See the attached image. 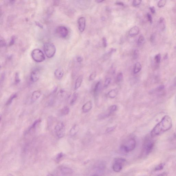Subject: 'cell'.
Returning a JSON list of instances; mask_svg holds the SVG:
<instances>
[{
    "label": "cell",
    "instance_id": "cell-43",
    "mask_svg": "<svg viewBox=\"0 0 176 176\" xmlns=\"http://www.w3.org/2000/svg\"><path fill=\"white\" fill-rule=\"evenodd\" d=\"M77 60L78 62L80 63V62H81L83 61V59L81 57V56H78V57H77Z\"/></svg>",
    "mask_w": 176,
    "mask_h": 176
},
{
    "label": "cell",
    "instance_id": "cell-48",
    "mask_svg": "<svg viewBox=\"0 0 176 176\" xmlns=\"http://www.w3.org/2000/svg\"><path fill=\"white\" fill-rule=\"evenodd\" d=\"M167 55H165V57L164 58V59H167Z\"/></svg>",
    "mask_w": 176,
    "mask_h": 176
},
{
    "label": "cell",
    "instance_id": "cell-22",
    "mask_svg": "<svg viewBox=\"0 0 176 176\" xmlns=\"http://www.w3.org/2000/svg\"><path fill=\"white\" fill-rule=\"evenodd\" d=\"M70 111L69 107L66 106L64 107L61 110V113L63 116L67 115L69 113Z\"/></svg>",
    "mask_w": 176,
    "mask_h": 176
},
{
    "label": "cell",
    "instance_id": "cell-27",
    "mask_svg": "<svg viewBox=\"0 0 176 176\" xmlns=\"http://www.w3.org/2000/svg\"><path fill=\"white\" fill-rule=\"evenodd\" d=\"M154 61L157 64L160 63L161 60V55L160 53L157 54L155 55L154 58Z\"/></svg>",
    "mask_w": 176,
    "mask_h": 176
},
{
    "label": "cell",
    "instance_id": "cell-2",
    "mask_svg": "<svg viewBox=\"0 0 176 176\" xmlns=\"http://www.w3.org/2000/svg\"><path fill=\"white\" fill-rule=\"evenodd\" d=\"M43 49L45 55L48 58L53 57L56 52L55 46L51 42H46L45 43Z\"/></svg>",
    "mask_w": 176,
    "mask_h": 176
},
{
    "label": "cell",
    "instance_id": "cell-15",
    "mask_svg": "<svg viewBox=\"0 0 176 176\" xmlns=\"http://www.w3.org/2000/svg\"><path fill=\"white\" fill-rule=\"evenodd\" d=\"M118 91L117 88L112 89L108 92L107 96L110 99H113L116 97L118 95Z\"/></svg>",
    "mask_w": 176,
    "mask_h": 176
},
{
    "label": "cell",
    "instance_id": "cell-16",
    "mask_svg": "<svg viewBox=\"0 0 176 176\" xmlns=\"http://www.w3.org/2000/svg\"><path fill=\"white\" fill-rule=\"evenodd\" d=\"M83 80V76L82 75H80L78 77L75 81V90H77L81 86Z\"/></svg>",
    "mask_w": 176,
    "mask_h": 176
},
{
    "label": "cell",
    "instance_id": "cell-47",
    "mask_svg": "<svg viewBox=\"0 0 176 176\" xmlns=\"http://www.w3.org/2000/svg\"><path fill=\"white\" fill-rule=\"evenodd\" d=\"M104 1V0H95V1L97 3H101Z\"/></svg>",
    "mask_w": 176,
    "mask_h": 176
},
{
    "label": "cell",
    "instance_id": "cell-4",
    "mask_svg": "<svg viewBox=\"0 0 176 176\" xmlns=\"http://www.w3.org/2000/svg\"><path fill=\"white\" fill-rule=\"evenodd\" d=\"M65 126L62 122H59L55 126L54 128L55 133L58 138H61L63 137L65 134Z\"/></svg>",
    "mask_w": 176,
    "mask_h": 176
},
{
    "label": "cell",
    "instance_id": "cell-14",
    "mask_svg": "<svg viewBox=\"0 0 176 176\" xmlns=\"http://www.w3.org/2000/svg\"><path fill=\"white\" fill-rule=\"evenodd\" d=\"M54 74L55 77L57 79L60 80L62 79L63 76V71L61 68H58L55 71Z\"/></svg>",
    "mask_w": 176,
    "mask_h": 176
},
{
    "label": "cell",
    "instance_id": "cell-9",
    "mask_svg": "<svg viewBox=\"0 0 176 176\" xmlns=\"http://www.w3.org/2000/svg\"><path fill=\"white\" fill-rule=\"evenodd\" d=\"M40 72L39 69L36 68L32 71L30 74V79L33 82L38 81L40 77Z\"/></svg>",
    "mask_w": 176,
    "mask_h": 176
},
{
    "label": "cell",
    "instance_id": "cell-39",
    "mask_svg": "<svg viewBox=\"0 0 176 176\" xmlns=\"http://www.w3.org/2000/svg\"><path fill=\"white\" fill-rule=\"evenodd\" d=\"M147 18L148 21L151 23H152V18L151 15L150 14L148 13L147 14Z\"/></svg>",
    "mask_w": 176,
    "mask_h": 176
},
{
    "label": "cell",
    "instance_id": "cell-49",
    "mask_svg": "<svg viewBox=\"0 0 176 176\" xmlns=\"http://www.w3.org/2000/svg\"><path fill=\"white\" fill-rule=\"evenodd\" d=\"M7 176H13V175H12V174H8V175H7Z\"/></svg>",
    "mask_w": 176,
    "mask_h": 176
},
{
    "label": "cell",
    "instance_id": "cell-17",
    "mask_svg": "<svg viewBox=\"0 0 176 176\" xmlns=\"http://www.w3.org/2000/svg\"><path fill=\"white\" fill-rule=\"evenodd\" d=\"M79 127L77 125H74L72 127L70 131V134L71 136H74L79 131Z\"/></svg>",
    "mask_w": 176,
    "mask_h": 176
},
{
    "label": "cell",
    "instance_id": "cell-40",
    "mask_svg": "<svg viewBox=\"0 0 176 176\" xmlns=\"http://www.w3.org/2000/svg\"><path fill=\"white\" fill-rule=\"evenodd\" d=\"M15 39H16V38L14 36H12L9 45H13L14 44V42H15Z\"/></svg>",
    "mask_w": 176,
    "mask_h": 176
},
{
    "label": "cell",
    "instance_id": "cell-7",
    "mask_svg": "<svg viewBox=\"0 0 176 176\" xmlns=\"http://www.w3.org/2000/svg\"><path fill=\"white\" fill-rule=\"evenodd\" d=\"M126 160L122 158H117L114 160V164L113 166V170L116 172H118L122 170V165L125 162Z\"/></svg>",
    "mask_w": 176,
    "mask_h": 176
},
{
    "label": "cell",
    "instance_id": "cell-33",
    "mask_svg": "<svg viewBox=\"0 0 176 176\" xmlns=\"http://www.w3.org/2000/svg\"><path fill=\"white\" fill-rule=\"evenodd\" d=\"M96 77V73L95 72H93L89 77V80L90 81L94 80Z\"/></svg>",
    "mask_w": 176,
    "mask_h": 176
},
{
    "label": "cell",
    "instance_id": "cell-12",
    "mask_svg": "<svg viewBox=\"0 0 176 176\" xmlns=\"http://www.w3.org/2000/svg\"><path fill=\"white\" fill-rule=\"evenodd\" d=\"M140 32L139 28L137 26L133 27L129 30V35L131 37H133L137 35Z\"/></svg>",
    "mask_w": 176,
    "mask_h": 176
},
{
    "label": "cell",
    "instance_id": "cell-24",
    "mask_svg": "<svg viewBox=\"0 0 176 176\" xmlns=\"http://www.w3.org/2000/svg\"><path fill=\"white\" fill-rule=\"evenodd\" d=\"M117 109V106L116 105H113L110 106L108 109V113L109 115L110 116V115H112L113 113L116 111Z\"/></svg>",
    "mask_w": 176,
    "mask_h": 176
},
{
    "label": "cell",
    "instance_id": "cell-19",
    "mask_svg": "<svg viewBox=\"0 0 176 176\" xmlns=\"http://www.w3.org/2000/svg\"><path fill=\"white\" fill-rule=\"evenodd\" d=\"M142 68L141 64L139 62H137L135 63L134 68V74L138 73L140 72Z\"/></svg>",
    "mask_w": 176,
    "mask_h": 176
},
{
    "label": "cell",
    "instance_id": "cell-45",
    "mask_svg": "<svg viewBox=\"0 0 176 176\" xmlns=\"http://www.w3.org/2000/svg\"><path fill=\"white\" fill-rule=\"evenodd\" d=\"M36 25H37V26L39 27H40V28H43L42 25H41V24H40L39 23V22H36Z\"/></svg>",
    "mask_w": 176,
    "mask_h": 176
},
{
    "label": "cell",
    "instance_id": "cell-36",
    "mask_svg": "<svg viewBox=\"0 0 176 176\" xmlns=\"http://www.w3.org/2000/svg\"><path fill=\"white\" fill-rule=\"evenodd\" d=\"M142 1L140 0H135L132 2V5L134 7H136L140 5Z\"/></svg>",
    "mask_w": 176,
    "mask_h": 176
},
{
    "label": "cell",
    "instance_id": "cell-29",
    "mask_svg": "<svg viewBox=\"0 0 176 176\" xmlns=\"http://www.w3.org/2000/svg\"><path fill=\"white\" fill-rule=\"evenodd\" d=\"M123 75L122 73L120 72L117 75V77L116 81L118 83H119L122 81L123 79Z\"/></svg>",
    "mask_w": 176,
    "mask_h": 176
},
{
    "label": "cell",
    "instance_id": "cell-32",
    "mask_svg": "<svg viewBox=\"0 0 176 176\" xmlns=\"http://www.w3.org/2000/svg\"><path fill=\"white\" fill-rule=\"evenodd\" d=\"M111 81H112V79L110 78H107L106 79L105 83H104V88H107L108 86L111 82Z\"/></svg>",
    "mask_w": 176,
    "mask_h": 176
},
{
    "label": "cell",
    "instance_id": "cell-35",
    "mask_svg": "<svg viewBox=\"0 0 176 176\" xmlns=\"http://www.w3.org/2000/svg\"><path fill=\"white\" fill-rule=\"evenodd\" d=\"M139 52L138 50H134V54H133V58L134 59H137L139 56Z\"/></svg>",
    "mask_w": 176,
    "mask_h": 176
},
{
    "label": "cell",
    "instance_id": "cell-6",
    "mask_svg": "<svg viewBox=\"0 0 176 176\" xmlns=\"http://www.w3.org/2000/svg\"><path fill=\"white\" fill-rule=\"evenodd\" d=\"M154 144L153 141L149 139H146L143 145L142 152L143 154L147 155L150 153L153 148Z\"/></svg>",
    "mask_w": 176,
    "mask_h": 176
},
{
    "label": "cell",
    "instance_id": "cell-10",
    "mask_svg": "<svg viewBox=\"0 0 176 176\" xmlns=\"http://www.w3.org/2000/svg\"><path fill=\"white\" fill-rule=\"evenodd\" d=\"M78 29L80 32H82L84 31L86 26V20L84 17H81L78 20Z\"/></svg>",
    "mask_w": 176,
    "mask_h": 176
},
{
    "label": "cell",
    "instance_id": "cell-37",
    "mask_svg": "<svg viewBox=\"0 0 176 176\" xmlns=\"http://www.w3.org/2000/svg\"><path fill=\"white\" fill-rule=\"evenodd\" d=\"M14 81L16 84L18 83L19 82H20V80L19 77V75L18 73H16L15 74V79H14Z\"/></svg>",
    "mask_w": 176,
    "mask_h": 176
},
{
    "label": "cell",
    "instance_id": "cell-51",
    "mask_svg": "<svg viewBox=\"0 0 176 176\" xmlns=\"http://www.w3.org/2000/svg\"><path fill=\"white\" fill-rule=\"evenodd\" d=\"M176 81V83H175V84H176V81Z\"/></svg>",
    "mask_w": 176,
    "mask_h": 176
},
{
    "label": "cell",
    "instance_id": "cell-46",
    "mask_svg": "<svg viewBox=\"0 0 176 176\" xmlns=\"http://www.w3.org/2000/svg\"><path fill=\"white\" fill-rule=\"evenodd\" d=\"M157 176H167V174L166 172H164L161 174H159Z\"/></svg>",
    "mask_w": 176,
    "mask_h": 176
},
{
    "label": "cell",
    "instance_id": "cell-50",
    "mask_svg": "<svg viewBox=\"0 0 176 176\" xmlns=\"http://www.w3.org/2000/svg\"><path fill=\"white\" fill-rule=\"evenodd\" d=\"M99 176V175H98V174H94V175H93V176Z\"/></svg>",
    "mask_w": 176,
    "mask_h": 176
},
{
    "label": "cell",
    "instance_id": "cell-34",
    "mask_svg": "<svg viewBox=\"0 0 176 176\" xmlns=\"http://www.w3.org/2000/svg\"><path fill=\"white\" fill-rule=\"evenodd\" d=\"M116 126H112V127L107 128L106 130V133H108L113 131L116 128Z\"/></svg>",
    "mask_w": 176,
    "mask_h": 176
},
{
    "label": "cell",
    "instance_id": "cell-11",
    "mask_svg": "<svg viewBox=\"0 0 176 176\" xmlns=\"http://www.w3.org/2000/svg\"><path fill=\"white\" fill-rule=\"evenodd\" d=\"M92 103L91 101H89L85 103L83 105L82 107V112L85 113H87L90 112L92 109Z\"/></svg>",
    "mask_w": 176,
    "mask_h": 176
},
{
    "label": "cell",
    "instance_id": "cell-13",
    "mask_svg": "<svg viewBox=\"0 0 176 176\" xmlns=\"http://www.w3.org/2000/svg\"><path fill=\"white\" fill-rule=\"evenodd\" d=\"M41 95V92L40 90H36L34 91L32 93L31 97V100L32 102H35L39 99Z\"/></svg>",
    "mask_w": 176,
    "mask_h": 176
},
{
    "label": "cell",
    "instance_id": "cell-41",
    "mask_svg": "<svg viewBox=\"0 0 176 176\" xmlns=\"http://www.w3.org/2000/svg\"><path fill=\"white\" fill-rule=\"evenodd\" d=\"M0 45L1 46H4L6 45V43L3 39H2L1 38L0 39Z\"/></svg>",
    "mask_w": 176,
    "mask_h": 176
},
{
    "label": "cell",
    "instance_id": "cell-8",
    "mask_svg": "<svg viewBox=\"0 0 176 176\" xmlns=\"http://www.w3.org/2000/svg\"><path fill=\"white\" fill-rule=\"evenodd\" d=\"M56 32L58 35L62 38H66L68 33V30L67 28L62 26L57 27L56 30Z\"/></svg>",
    "mask_w": 176,
    "mask_h": 176
},
{
    "label": "cell",
    "instance_id": "cell-26",
    "mask_svg": "<svg viewBox=\"0 0 176 176\" xmlns=\"http://www.w3.org/2000/svg\"><path fill=\"white\" fill-rule=\"evenodd\" d=\"M64 156V154L62 152H61L58 154L55 158V161L57 163H59L63 158Z\"/></svg>",
    "mask_w": 176,
    "mask_h": 176
},
{
    "label": "cell",
    "instance_id": "cell-20",
    "mask_svg": "<svg viewBox=\"0 0 176 176\" xmlns=\"http://www.w3.org/2000/svg\"><path fill=\"white\" fill-rule=\"evenodd\" d=\"M100 85H101V83L100 81H99L96 84L94 89V94L95 96H96L99 93L100 88Z\"/></svg>",
    "mask_w": 176,
    "mask_h": 176
},
{
    "label": "cell",
    "instance_id": "cell-28",
    "mask_svg": "<svg viewBox=\"0 0 176 176\" xmlns=\"http://www.w3.org/2000/svg\"><path fill=\"white\" fill-rule=\"evenodd\" d=\"M167 1L166 0H161L158 1V6L159 8L164 7L166 5Z\"/></svg>",
    "mask_w": 176,
    "mask_h": 176
},
{
    "label": "cell",
    "instance_id": "cell-42",
    "mask_svg": "<svg viewBox=\"0 0 176 176\" xmlns=\"http://www.w3.org/2000/svg\"><path fill=\"white\" fill-rule=\"evenodd\" d=\"M149 8H150V10L152 14H154L155 13V10L154 7H150Z\"/></svg>",
    "mask_w": 176,
    "mask_h": 176
},
{
    "label": "cell",
    "instance_id": "cell-21",
    "mask_svg": "<svg viewBox=\"0 0 176 176\" xmlns=\"http://www.w3.org/2000/svg\"><path fill=\"white\" fill-rule=\"evenodd\" d=\"M158 25L161 28V29L164 30L165 28V19L163 17H161L159 18L158 21Z\"/></svg>",
    "mask_w": 176,
    "mask_h": 176
},
{
    "label": "cell",
    "instance_id": "cell-44",
    "mask_svg": "<svg viewBox=\"0 0 176 176\" xmlns=\"http://www.w3.org/2000/svg\"><path fill=\"white\" fill-rule=\"evenodd\" d=\"M116 4L118 5H120V6H123L124 5V4H123L122 2L119 1H117L116 3Z\"/></svg>",
    "mask_w": 176,
    "mask_h": 176
},
{
    "label": "cell",
    "instance_id": "cell-1",
    "mask_svg": "<svg viewBox=\"0 0 176 176\" xmlns=\"http://www.w3.org/2000/svg\"><path fill=\"white\" fill-rule=\"evenodd\" d=\"M172 125L170 117L165 115L152 130L150 133L151 137H155L170 130L172 127Z\"/></svg>",
    "mask_w": 176,
    "mask_h": 176
},
{
    "label": "cell",
    "instance_id": "cell-18",
    "mask_svg": "<svg viewBox=\"0 0 176 176\" xmlns=\"http://www.w3.org/2000/svg\"><path fill=\"white\" fill-rule=\"evenodd\" d=\"M78 97V94L77 93H76V92L74 93L70 100V104L71 105H74V104L77 101Z\"/></svg>",
    "mask_w": 176,
    "mask_h": 176
},
{
    "label": "cell",
    "instance_id": "cell-5",
    "mask_svg": "<svg viewBox=\"0 0 176 176\" xmlns=\"http://www.w3.org/2000/svg\"><path fill=\"white\" fill-rule=\"evenodd\" d=\"M32 56L33 59L37 62H42L45 59L44 53L38 49H34L32 51Z\"/></svg>",
    "mask_w": 176,
    "mask_h": 176
},
{
    "label": "cell",
    "instance_id": "cell-23",
    "mask_svg": "<svg viewBox=\"0 0 176 176\" xmlns=\"http://www.w3.org/2000/svg\"><path fill=\"white\" fill-rule=\"evenodd\" d=\"M17 97V94H13L10 97L9 99L7 100V102L6 103L7 105H10L13 102V100L15 99V98H16Z\"/></svg>",
    "mask_w": 176,
    "mask_h": 176
},
{
    "label": "cell",
    "instance_id": "cell-31",
    "mask_svg": "<svg viewBox=\"0 0 176 176\" xmlns=\"http://www.w3.org/2000/svg\"><path fill=\"white\" fill-rule=\"evenodd\" d=\"M41 122V120L40 119H37V120H36L34 122V123H33L32 125V127L30 128V129L35 128L38 125H39V123Z\"/></svg>",
    "mask_w": 176,
    "mask_h": 176
},
{
    "label": "cell",
    "instance_id": "cell-38",
    "mask_svg": "<svg viewBox=\"0 0 176 176\" xmlns=\"http://www.w3.org/2000/svg\"><path fill=\"white\" fill-rule=\"evenodd\" d=\"M102 41H103V44L104 47V48H106L107 46V43L106 39L105 37H103L102 39Z\"/></svg>",
    "mask_w": 176,
    "mask_h": 176
},
{
    "label": "cell",
    "instance_id": "cell-25",
    "mask_svg": "<svg viewBox=\"0 0 176 176\" xmlns=\"http://www.w3.org/2000/svg\"><path fill=\"white\" fill-rule=\"evenodd\" d=\"M145 41L144 37V36L141 35L139 36L138 40V46H141L144 44Z\"/></svg>",
    "mask_w": 176,
    "mask_h": 176
},
{
    "label": "cell",
    "instance_id": "cell-30",
    "mask_svg": "<svg viewBox=\"0 0 176 176\" xmlns=\"http://www.w3.org/2000/svg\"><path fill=\"white\" fill-rule=\"evenodd\" d=\"M165 165V163H161L158 166H157L155 167L154 170L155 171H160L162 170L163 169L164 166Z\"/></svg>",
    "mask_w": 176,
    "mask_h": 176
},
{
    "label": "cell",
    "instance_id": "cell-3",
    "mask_svg": "<svg viewBox=\"0 0 176 176\" xmlns=\"http://www.w3.org/2000/svg\"><path fill=\"white\" fill-rule=\"evenodd\" d=\"M136 141L134 138L129 139L125 144L121 146L120 149L122 151L125 153H128L132 151L136 146Z\"/></svg>",
    "mask_w": 176,
    "mask_h": 176
}]
</instances>
